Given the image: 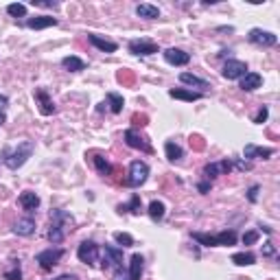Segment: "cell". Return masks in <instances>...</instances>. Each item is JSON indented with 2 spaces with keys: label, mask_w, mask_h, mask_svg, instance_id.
Returning <instances> with one entry per match:
<instances>
[{
  "label": "cell",
  "mask_w": 280,
  "mask_h": 280,
  "mask_svg": "<svg viewBox=\"0 0 280 280\" xmlns=\"http://www.w3.org/2000/svg\"><path fill=\"white\" fill-rule=\"evenodd\" d=\"M33 151H35L33 140H22V143H18L16 147H5V149L0 151V160H3V164L7 169L18 171L20 166L26 164V160L33 156Z\"/></svg>",
  "instance_id": "6da1fadb"
},
{
  "label": "cell",
  "mask_w": 280,
  "mask_h": 280,
  "mask_svg": "<svg viewBox=\"0 0 280 280\" xmlns=\"http://www.w3.org/2000/svg\"><path fill=\"white\" fill-rule=\"evenodd\" d=\"M75 225V219H72L70 212L66 210H51V228H49V241L53 245H59L66 239V235L72 230Z\"/></svg>",
  "instance_id": "7a4b0ae2"
},
{
  "label": "cell",
  "mask_w": 280,
  "mask_h": 280,
  "mask_svg": "<svg viewBox=\"0 0 280 280\" xmlns=\"http://www.w3.org/2000/svg\"><path fill=\"white\" fill-rule=\"evenodd\" d=\"M147 177H149V164L143 162V160H134L127 171V186L140 189V186L147 182Z\"/></svg>",
  "instance_id": "3957f363"
},
{
  "label": "cell",
  "mask_w": 280,
  "mask_h": 280,
  "mask_svg": "<svg viewBox=\"0 0 280 280\" xmlns=\"http://www.w3.org/2000/svg\"><path fill=\"white\" fill-rule=\"evenodd\" d=\"M62 256H64V250H62V248H49V250L39 252V254L35 256V263H37L44 271H51L59 261H62Z\"/></svg>",
  "instance_id": "277c9868"
},
{
  "label": "cell",
  "mask_w": 280,
  "mask_h": 280,
  "mask_svg": "<svg viewBox=\"0 0 280 280\" xmlns=\"http://www.w3.org/2000/svg\"><path fill=\"white\" fill-rule=\"evenodd\" d=\"M77 258L83 265L95 267V265L99 263V245L95 241H83L81 245H79V250H77Z\"/></svg>",
  "instance_id": "5b68a950"
},
{
  "label": "cell",
  "mask_w": 280,
  "mask_h": 280,
  "mask_svg": "<svg viewBox=\"0 0 280 280\" xmlns=\"http://www.w3.org/2000/svg\"><path fill=\"white\" fill-rule=\"evenodd\" d=\"M123 267V250L121 248H112L105 245L103 248V269H118Z\"/></svg>",
  "instance_id": "8992f818"
},
{
  "label": "cell",
  "mask_w": 280,
  "mask_h": 280,
  "mask_svg": "<svg viewBox=\"0 0 280 280\" xmlns=\"http://www.w3.org/2000/svg\"><path fill=\"white\" fill-rule=\"evenodd\" d=\"M232 171V160L230 158H223V160H217V162H208L204 166V175L208 179H215L219 175H228Z\"/></svg>",
  "instance_id": "52a82bcc"
},
{
  "label": "cell",
  "mask_w": 280,
  "mask_h": 280,
  "mask_svg": "<svg viewBox=\"0 0 280 280\" xmlns=\"http://www.w3.org/2000/svg\"><path fill=\"white\" fill-rule=\"evenodd\" d=\"M221 75L225 79H230V81H235V79H241L243 75H248V64L239 62V59H228V62L223 64V68H221Z\"/></svg>",
  "instance_id": "ba28073f"
},
{
  "label": "cell",
  "mask_w": 280,
  "mask_h": 280,
  "mask_svg": "<svg viewBox=\"0 0 280 280\" xmlns=\"http://www.w3.org/2000/svg\"><path fill=\"white\" fill-rule=\"evenodd\" d=\"M248 39L256 46H263V49H269V46H276L278 44V37L274 35L271 31H263V29H252Z\"/></svg>",
  "instance_id": "9c48e42d"
},
{
  "label": "cell",
  "mask_w": 280,
  "mask_h": 280,
  "mask_svg": "<svg viewBox=\"0 0 280 280\" xmlns=\"http://www.w3.org/2000/svg\"><path fill=\"white\" fill-rule=\"evenodd\" d=\"M129 53H131V55H140V57H149V55L160 53V49H158V44L147 42V39H131V42H129Z\"/></svg>",
  "instance_id": "30bf717a"
},
{
  "label": "cell",
  "mask_w": 280,
  "mask_h": 280,
  "mask_svg": "<svg viewBox=\"0 0 280 280\" xmlns=\"http://www.w3.org/2000/svg\"><path fill=\"white\" fill-rule=\"evenodd\" d=\"M243 156L248 162H252V160H267L274 156V149L271 147H256V145H245V151H243Z\"/></svg>",
  "instance_id": "8fae6325"
},
{
  "label": "cell",
  "mask_w": 280,
  "mask_h": 280,
  "mask_svg": "<svg viewBox=\"0 0 280 280\" xmlns=\"http://www.w3.org/2000/svg\"><path fill=\"white\" fill-rule=\"evenodd\" d=\"M125 143H127V147H131V149H140V151H145V153H151V145L147 143V140L138 134L136 129H127L125 131Z\"/></svg>",
  "instance_id": "7c38bea8"
},
{
  "label": "cell",
  "mask_w": 280,
  "mask_h": 280,
  "mask_svg": "<svg viewBox=\"0 0 280 280\" xmlns=\"http://www.w3.org/2000/svg\"><path fill=\"white\" fill-rule=\"evenodd\" d=\"M162 55L166 59V64H171V66H186L191 62V55L182 49H166Z\"/></svg>",
  "instance_id": "4fadbf2b"
},
{
  "label": "cell",
  "mask_w": 280,
  "mask_h": 280,
  "mask_svg": "<svg viewBox=\"0 0 280 280\" xmlns=\"http://www.w3.org/2000/svg\"><path fill=\"white\" fill-rule=\"evenodd\" d=\"M88 39H90V44L95 46V49H99L101 53H116L118 51V44L116 42H112V39H108V37L97 35V33H90Z\"/></svg>",
  "instance_id": "5bb4252c"
},
{
  "label": "cell",
  "mask_w": 280,
  "mask_h": 280,
  "mask_svg": "<svg viewBox=\"0 0 280 280\" xmlns=\"http://www.w3.org/2000/svg\"><path fill=\"white\" fill-rule=\"evenodd\" d=\"M18 202H20V206H22L26 212H35V210L39 208V197H37V193H33V191L20 193Z\"/></svg>",
  "instance_id": "9a60e30c"
},
{
  "label": "cell",
  "mask_w": 280,
  "mask_h": 280,
  "mask_svg": "<svg viewBox=\"0 0 280 280\" xmlns=\"http://www.w3.org/2000/svg\"><path fill=\"white\" fill-rule=\"evenodd\" d=\"M35 99L39 101V112H42L44 116L55 114V103L51 101V97H49V92H46V90L37 88V90H35Z\"/></svg>",
  "instance_id": "2e32d148"
},
{
  "label": "cell",
  "mask_w": 280,
  "mask_h": 280,
  "mask_svg": "<svg viewBox=\"0 0 280 280\" xmlns=\"http://www.w3.org/2000/svg\"><path fill=\"white\" fill-rule=\"evenodd\" d=\"M13 232H16L18 237H31V235H35V221H33L31 217L18 219V221L13 223Z\"/></svg>",
  "instance_id": "e0dca14e"
},
{
  "label": "cell",
  "mask_w": 280,
  "mask_h": 280,
  "mask_svg": "<svg viewBox=\"0 0 280 280\" xmlns=\"http://www.w3.org/2000/svg\"><path fill=\"white\" fill-rule=\"evenodd\" d=\"M26 26L33 31H42V29H49V26H57V18H51V16H35V18H29L26 20Z\"/></svg>",
  "instance_id": "ac0fdd59"
},
{
  "label": "cell",
  "mask_w": 280,
  "mask_h": 280,
  "mask_svg": "<svg viewBox=\"0 0 280 280\" xmlns=\"http://www.w3.org/2000/svg\"><path fill=\"white\" fill-rule=\"evenodd\" d=\"M169 97L171 99H179V101H199L204 95L202 92H193V90H186V88H171L169 90Z\"/></svg>",
  "instance_id": "d6986e66"
},
{
  "label": "cell",
  "mask_w": 280,
  "mask_h": 280,
  "mask_svg": "<svg viewBox=\"0 0 280 280\" xmlns=\"http://www.w3.org/2000/svg\"><path fill=\"white\" fill-rule=\"evenodd\" d=\"M263 85V77L258 72H248V75L241 77V90L245 92H252V90H258Z\"/></svg>",
  "instance_id": "ffe728a7"
},
{
  "label": "cell",
  "mask_w": 280,
  "mask_h": 280,
  "mask_svg": "<svg viewBox=\"0 0 280 280\" xmlns=\"http://www.w3.org/2000/svg\"><path fill=\"white\" fill-rule=\"evenodd\" d=\"M136 16L138 18H145V20H158L160 18V9L151 3H140L136 5Z\"/></svg>",
  "instance_id": "44dd1931"
},
{
  "label": "cell",
  "mask_w": 280,
  "mask_h": 280,
  "mask_svg": "<svg viewBox=\"0 0 280 280\" xmlns=\"http://www.w3.org/2000/svg\"><path fill=\"white\" fill-rule=\"evenodd\" d=\"M145 269V258L140 254H134L129 258V280H140Z\"/></svg>",
  "instance_id": "7402d4cb"
},
{
  "label": "cell",
  "mask_w": 280,
  "mask_h": 280,
  "mask_svg": "<svg viewBox=\"0 0 280 280\" xmlns=\"http://www.w3.org/2000/svg\"><path fill=\"white\" fill-rule=\"evenodd\" d=\"M164 153H166L169 162H179V160L184 158V149L177 143H173V140H166L164 143Z\"/></svg>",
  "instance_id": "603a6c76"
},
{
  "label": "cell",
  "mask_w": 280,
  "mask_h": 280,
  "mask_svg": "<svg viewBox=\"0 0 280 280\" xmlns=\"http://www.w3.org/2000/svg\"><path fill=\"white\" fill-rule=\"evenodd\" d=\"M116 210H118V215H125V212L140 215V195H138V193H134V195H131V202L129 204H118Z\"/></svg>",
  "instance_id": "cb8c5ba5"
},
{
  "label": "cell",
  "mask_w": 280,
  "mask_h": 280,
  "mask_svg": "<svg viewBox=\"0 0 280 280\" xmlns=\"http://www.w3.org/2000/svg\"><path fill=\"white\" fill-rule=\"evenodd\" d=\"M62 66L68 72H81V70H85V62H83V59H79V57H75V55L64 57L62 59Z\"/></svg>",
  "instance_id": "d4e9b609"
},
{
  "label": "cell",
  "mask_w": 280,
  "mask_h": 280,
  "mask_svg": "<svg viewBox=\"0 0 280 280\" xmlns=\"http://www.w3.org/2000/svg\"><path fill=\"white\" fill-rule=\"evenodd\" d=\"M149 217L153 219V221H162L164 219V215H166V206L160 202V199H153V202L149 204Z\"/></svg>",
  "instance_id": "484cf974"
},
{
  "label": "cell",
  "mask_w": 280,
  "mask_h": 280,
  "mask_svg": "<svg viewBox=\"0 0 280 280\" xmlns=\"http://www.w3.org/2000/svg\"><path fill=\"white\" fill-rule=\"evenodd\" d=\"M179 81L182 83H186V85H195V88H208V81H206V79H199V77H195L193 75V72H182V75H179Z\"/></svg>",
  "instance_id": "4316f807"
},
{
  "label": "cell",
  "mask_w": 280,
  "mask_h": 280,
  "mask_svg": "<svg viewBox=\"0 0 280 280\" xmlns=\"http://www.w3.org/2000/svg\"><path fill=\"white\" fill-rule=\"evenodd\" d=\"M232 263L239 265V267H245V265H254L256 256L252 252H237V254H232Z\"/></svg>",
  "instance_id": "83f0119b"
},
{
  "label": "cell",
  "mask_w": 280,
  "mask_h": 280,
  "mask_svg": "<svg viewBox=\"0 0 280 280\" xmlns=\"http://www.w3.org/2000/svg\"><path fill=\"white\" fill-rule=\"evenodd\" d=\"M92 162H95V169L99 171V175H110L112 173V164H110V160L108 158H103V156H95L92 158Z\"/></svg>",
  "instance_id": "f1b7e54d"
},
{
  "label": "cell",
  "mask_w": 280,
  "mask_h": 280,
  "mask_svg": "<svg viewBox=\"0 0 280 280\" xmlns=\"http://www.w3.org/2000/svg\"><path fill=\"white\" fill-rule=\"evenodd\" d=\"M191 237L195 239L199 245H204V248H217V239L212 235H204V232H191Z\"/></svg>",
  "instance_id": "f546056e"
},
{
  "label": "cell",
  "mask_w": 280,
  "mask_h": 280,
  "mask_svg": "<svg viewBox=\"0 0 280 280\" xmlns=\"http://www.w3.org/2000/svg\"><path fill=\"white\" fill-rule=\"evenodd\" d=\"M217 239V245H235L237 243V232L235 230H223L219 232V235H215Z\"/></svg>",
  "instance_id": "4dcf8cb0"
},
{
  "label": "cell",
  "mask_w": 280,
  "mask_h": 280,
  "mask_svg": "<svg viewBox=\"0 0 280 280\" xmlns=\"http://www.w3.org/2000/svg\"><path fill=\"white\" fill-rule=\"evenodd\" d=\"M108 103H110V110L114 112V114H121V112H123L125 101H123L121 95H116V92H110V95H108Z\"/></svg>",
  "instance_id": "1f68e13d"
},
{
  "label": "cell",
  "mask_w": 280,
  "mask_h": 280,
  "mask_svg": "<svg viewBox=\"0 0 280 280\" xmlns=\"http://www.w3.org/2000/svg\"><path fill=\"white\" fill-rule=\"evenodd\" d=\"M7 13H9L11 18H24L26 16V5H22V3H11V5H7Z\"/></svg>",
  "instance_id": "d6a6232c"
},
{
  "label": "cell",
  "mask_w": 280,
  "mask_h": 280,
  "mask_svg": "<svg viewBox=\"0 0 280 280\" xmlns=\"http://www.w3.org/2000/svg\"><path fill=\"white\" fill-rule=\"evenodd\" d=\"M114 241H116L118 245H123V248H131V245H134V237L127 235V232H116V235H114Z\"/></svg>",
  "instance_id": "836d02e7"
},
{
  "label": "cell",
  "mask_w": 280,
  "mask_h": 280,
  "mask_svg": "<svg viewBox=\"0 0 280 280\" xmlns=\"http://www.w3.org/2000/svg\"><path fill=\"white\" fill-rule=\"evenodd\" d=\"M13 263H16L13 269L5 271V280H22V271H20V267H18V261H13Z\"/></svg>",
  "instance_id": "e575fe53"
},
{
  "label": "cell",
  "mask_w": 280,
  "mask_h": 280,
  "mask_svg": "<svg viewBox=\"0 0 280 280\" xmlns=\"http://www.w3.org/2000/svg\"><path fill=\"white\" fill-rule=\"evenodd\" d=\"M256 241H258V232L250 230V232H245V235H243V245H254Z\"/></svg>",
  "instance_id": "d590c367"
},
{
  "label": "cell",
  "mask_w": 280,
  "mask_h": 280,
  "mask_svg": "<svg viewBox=\"0 0 280 280\" xmlns=\"http://www.w3.org/2000/svg\"><path fill=\"white\" fill-rule=\"evenodd\" d=\"M267 116H269V110L263 105V108L258 110V114H256V118H254V123H256V125H263L265 121H267Z\"/></svg>",
  "instance_id": "8d00e7d4"
},
{
  "label": "cell",
  "mask_w": 280,
  "mask_h": 280,
  "mask_svg": "<svg viewBox=\"0 0 280 280\" xmlns=\"http://www.w3.org/2000/svg\"><path fill=\"white\" fill-rule=\"evenodd\" d=\"M112 280H129V271L125 267H118L114 269V276H112Z\"/></svg>",
  "instance_id": "74e56055"
},
{
  "label": "cell",
  "mask_w": 280,
  "mask_h": 280,
  "mask_svg": "<svg viewBox=\"0 0 280 280\" xmlns=\"http://www.w3.org/2000/svg\"><path fill=\"white\" fill-rule=\"evenodd\" d=\"M258 191H261V186L254 184V186H250V191H248V199L252 204H256V199H258Z\"/></svg>",
  "instance_id": "f35d334b"
},
{
  "label": "cell",
  "mask_w": 280,
  "mask_h": 280,
  "mask_svg": "<svg viewBox=\"0 0 280 280\" xmlns=\"http://www.w3.org/2000/svg\"><path fill=\"white\" fill-rule=\"evenodd\" d=\"M263 256H276V248H274V243H271V241L263 243Z\"/></svg>",
  "instance_id": "ab89813d"
},
{
  "label": "cell",
  "mask_w": 280,
  "mask_h": 280,
  "mask_svg": "<svg viewBox=\"0 0 280 280\" xmlns=\"http://www.w3.org/2000/svg\"><path fill=\"white\" fill-rule=\"evenodd\" d=\"M31 5L33 7H53V9L57 7V3H51V0H31Z\"/></svg>",
  "instance_id": "60d3db41"
},
{
  "label": "cell",
  "mask_w": 280,
  "mask_h": 280,
  "mask_svg": "<svg viewBox=\"0 0 280 280\" xmlns=\"http://www.w3.org/2000/svg\"><path fill=\"white\" fill-rule=\"evenodd\" d=\"M235 164H237L239 171H250L252 169V162H248V160H237Z\"/></svg>",
  "instance_id": "b9f144b4"
},
{
  "label": "cell",
  "mask_w": 280,
  "mask_h": 280,
  "mask_svg": "<svg viewBox=\"0 0 280 280\" xmlns=\"http://www.w3.org/2000/svg\"><path fill=\"white\" fill-rule=\"evenodd\" d=\"M197 191H199V193H204V195H206V193L210 191V182H199V184H197Z\"/></svg>",
  "instance_id": "7bdbcfd3"
},
{
  "label": "cell",
  "mask_w": 280,
  "mask_h": 280,
  "mask_svg": "<svg viewBox=\"0 0 280 280\" xmlns=\"http://www.w3.org/2000/svg\"><path fill=\"white\" fill-rule=\"evenodd\" d=\"M7 105H9V99H7L5 95H0V112H5Z\"/></svg>",
  "instance_id": "ee69618b"
},
{
  "label": "cell",
  "mask_w": 280,
  "mask_h": 280,
  "mask_svg": "<svg viewBox=\"0 0 280 280\" xmlns=\"http://www.w3.org/2000/svg\"><path fill=\"white\" fill-rule=\"evenodd\" d=\"M53 280H79L75 274H62V276H57V278H53Z\"/></svg>",
  "instance_id": "f6af8a7d"
},
{
  "label": "cell",
  "mask_w": 280,
  "mask_h": 280,
  "mask_svg": "<svg viewBox=\"0 0 280 280\" xmlns=\"http://www.w3.org/2000/svg\"><path fill=\"white\" fill-rule=\"evenodd\" d=\"M7 121V116H5V112H0V125H3Z\"/></svg>",
  "instance_id": "bcb514c9"
}]
</instances>
